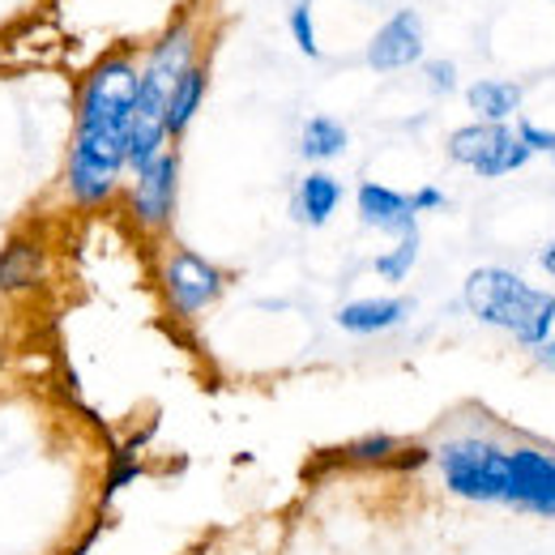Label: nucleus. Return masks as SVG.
Here are the masks:
<instances>
[{"label": "nucleus", "mask_w": 555, "mask_h": 555, "mask_svg": "<svg viewBox=\"0 0 555 555\" xmlns=\"http://www.w3.org/2000/svg\"><path fill=\"white\" fill-rule=\"evenodd\" d=\"M141 73L125 56H107L86 73L77 99V138L65 167V189L73 206H103L112 202L120 176L129 171V133L138 107Z\"/></svg>", "instance_id": "nucleus-1"}, {"label": "nucleus", "mask_w": 555, "mask_h": 555, "mask_svg": "<svg viewBox=\"0 0 555 555\" xmlns=\"http://www.w3.org/2000/svg\"><path fill=\"white\" fill-rule=\"evenodd\" d=\"M470 317H479L491 330H504L513 343L521 347H543L552 338L555 325V295L530 286L521 274L500 270V266H483L466 278L462 291Z\"/></svg>", "instance_id": "nucleus-2"}, {"label": "nucleus", "mask_w": 555, "mask_h": 555, "mask_svg": "<svg viewBox=\"0 0 555 555\" xmlns=\"http://www.w3.org/2000/svg\"><path fill=\"white\" fill-rule=\"evenodd\" d=\"M189 65H197L193 30L189 26H171L154 43V52H150L138 81V107H133V133H129V171L133 176L167 150V141H171L167 138V103H171V90H176V81L184 77Z\"/></svg>", "instance_id": "nucleus-3"}, {"label": "nucleus", "mask_w": 555, "mask_h": 555, "mask_svg": "<svg viewBox=\"0 0 555 555\" xmlns=\"http://www.w3.org/2000/svg\"><path fill=\"white\" fill-rule=\"evenodd\" d=\"M436 470L457 500L504 504L508 491V449L487 436H453L436 449Z\"/></svg>", "instance_id": "nucleus-4"}, {"label": "nucleus", "mask_w": 555, "mask_h": 555, "mask_svg": "<svg viewBox=\"0 0 555 555\" xmlns=\"http://www.w3.org/2000/svg\"><path fill=\"white\" fill-rule=\"evenodd\" d=\"M449 158L470 167L475 176L483 180H500V176H513L521 171L534 154L517 141V133L508 125H462L453 138H449Z\"/></svg>", "instance_id": "nucleus-5"}, {"label": "nucleus", "mask_w": 555, "mask_h": 555, "mask_svg": "<svg viewBox=\"0 0 555 555\" xmlns=\"http://www.w3.org/2000/svg\"><path fill=\"white\" fill-rule=\"evenodd\" d=\"M222 286H227L222 270H218L214 261H206L202 253H193V248H176V253L163 261V295H167V304H171L180 317L206 312L209 304H218Z\"/></svg>", "instance_id": "nucleus-6"}, {"label": "nucleus", "mask_w": 555, "mask_h": 555, "mask_svg": "<svg viewBox=\"0 0 555 555\" xmlns=\"http://www.w3.org/2000/svg\"><path fill=\"white\" fill-rule=\"evenodd\" d=\"M508 508L534 513V517H555V453L539 444H517L508 449Z\"/></svg>", "instance_id": "nucleus-7"}, {"label": "nucleus", "mask_w": 555, "mask_h": 555, "mask_svg": "<svg viewBox=\"0 0 555 555\" xmlns=\"http://www.w3.org/2000/svg\"><path fill=\"white\" fill-rule=\"evenodd\" d=\"M176 193H180V158H176V150H163L150 167H141L133 176V189H129V209H133L138 227L163 231L171 222Z\"/></svg>", "instance_id": "nucleus-8"}, {"label": "nucleus", "mask_w": 555, "mask_h": 555, "mask_svg": "<svg viewBox=\"0 0 555 555\" xmlns=\"http://www.w3.org/2000/svg\"><path fill=\"white\" fill-rule=\"evenodd\" d=\"M423 61V22H418L415 9H402L393 13L367 43V65L376 73H398L411 69Z\"/></svg>", "instance_id": "nucleus-9"}, {"label": "nucleus", "mask_w": 555, "mask_h": 555, "mask_svg": "<svg viewBox=\"0 0 555 555\" xmlns=\"http://www.w3.org/2000/svg\"><path fill=\"white\" fill-rule=\"evenodd\" d=\"M354 206H359V218L367 222V227H376V231H389V235H418V214L411 206V193H398V189H389V184H376V180H367V184H359V193H354Z\"/></svg>", "instance_id": "nucleus-10"}, {"label": "nucleus", "mask_w": 555, "mask_h": 555, "mask_svg": "<svg viewBox=\"0 0 555 555\" xmlns=\"http://www.w3.org/2000/svg\"><path fill=\"white\" fill-rule=\"evenodd\" d=\"M406 317H411V304L406 299L372 295V299H350V304L338 308V330H347L354 338H372V334L398 330Z\"/></svg>", "instance_id": "nucleus-11"}, {"label": "nucleus", "mask_w": 555, "mask_h": 555, "mask_svg": "<svg viewBox=\"0 0 555 555\" xmlns=\"http://www.w3.org/2000/svg\"><path fill=\"white\" fill-rule=\"evenodd\" d=\"M343 206V184L330 171H308L295 189V218L308 227H325Z\"/></svg>", "instance_id": "nucleus-12"}, {"label": "nucleus", "mask_w": 555, "mask_h": 555, "mask_svg": "<svg viewBox=\"0 0 555 555\" xmlns=\"http://www.w3.org/2000/svg\"><path fill=\"white\" fill-rule=\"evenodd\" d=\"M466 103L483 125H508V116H517V107H521V86H513V81H475L466 90Z\"/></svg>", "instance_id": "nucleus-13"}, {"label": "nucleus", "mask_w": 555, "mask_h": 555, "mask_svg": "<svg viewBox=\"0 0 555 555\" xmlns=\"http://www.w3.org/2000/svg\"><path fill=\"white\" fill-rule=\"evenodd\" d=\"M202 99H206V65H189L167 103V138H180L193 125V116L202 112Z\"/></svg>", "instance_id": "nucleus-14"}, {"label": "nucleus", "mask_w": 555, "mask_h": 555, "mask_svg": "<svg viewBox=\"0 0 555 555\" xmlns=\"http://www.w3.org/2000/svg\"><path fill=\"white\" fill-rule=\"evenodd\" d=\"M347 125L343 120H334V116H312L308 125H304V133H299V154L308 158V163H330V158H338L343 150H347Z\"/></svg>", "instance_id": "nucleus-15"}, {"label": "nucleus", "mask_w": 555, "mask_h": 555, "mask_svg": "<svg viewBox=\"0 0 555 555\" xmlns=\"http://www.w3.org/2000/svg\"><path fill=\"white\" fill-rule=\"evenodd\" d=\"M43 274V253L30 240H13L0 253V291H26L35 278Z\"/></svg>", "instance_id": "nucleus-16"}, {"label": "nucleus", "mask_w": 555, "mask_h": 555, "mask_svg": "<svg viewBox=\"0 0 555 555\" xmlns=\"http://www.w3.org/2000/svg\"><path fill=\"white\" fill-rule=\"evenodd\" d=\"M406 444L398 440V436H389V431H372V436H359V440H350L347 449L338 453L347 466H363V470H376V466H393V457L402 453Z\"/></svg>", "instance_id": "nucleus-17"}, {"label": "nucleus", "mask_w": 555, "mask_h": 555, "mask_svg": "<svg viewBox=\"0 0 555 555\" xmlns=\"http://www.w3.org/2000/svg\"><path fill=\"white\" fill-rule=\"evenodd\" d=\"M415 261H418V235H402L389 253H380L376 257V274L385 278V282H406L411 278V270H415Z\"/></svg>", "instance_id": "nucleus-18"}, {"label": "nucleus", "mask_w": 555, "mask_h": 555, "mask_svg": "<svg viewBox=\"0 0 555 555\" xmlns=\"http://www.w3.org/2000/svg\"><path fill=\"white\" fill-rule=\"evenodd\" d=\"M286 26H291V39L299 43V52H304L308 61H317V56H321V43H317V22H312V4H308V0H299V4L291 9Z\"/></svg>", "instance_id": "nucleus-19"}, {"label": "nucleus", "mask_w": 555, "mask_h": 555, "mask_svg": "<svg viewBox=\"0 0 555 555\" xmlns=\"http://www.w3.org/2000/svg\"><path fill=\"white\" fill-rule=\"evenodd\" d=\"M141 475V462L133 453H120L116 462H112V470H107V483H103V500H112L120 487H129L133 479Z\"/></svg>", "instance_id": "nucleus-20"}, {"label": "nucleus", "mask_w": 555, "mask_h": 555, "mask_svg": "<svg viewBox=\"0 0 555 555\" xmlns=\"http://www.w3.org/2000/svg\"><path fill=\"white\" fill-rule=\"evenodd\" d=\"M517 141L530 150V154H555V133L552 129H543V125H534V120H517Z\"/></svg>", "instance_id": "nucleus-21"}, {"label": "nucleus", "mask_w": 555, "mask_h": 555, "mask_svg": "<svg viewBox=\"0 0 555 555\" xmlns=\"http://www.w3.org/2000/svg\"><path fill=\"white\" fill-rule=\"evenodd\" d=\"M423 77H427V86H431L436 94L457 90V65H453V61H427V65H423Z\"/></svg>", "instance_id": "nucleus-22"}, {"label": "nucleus", "mask_w": 555, "mask_h": 555, "mask_svg": "<svg viewBox=\"0 0 555 555\" xmlns=\"http://www.w3.org/2000/svg\"><path fill=\"white\" fill-rule=\"evenodd\" d=\"M411 206H415V214H427V209H440L444 206V193L440 189H418V193H411Z\"/></svg>", "instance_id": "nucleus-23"}, {"label": "nucleus", "mask_w": 555, "mask_h": 555, "mask_svg": "<svg viewBox=\"0 0 555 555\" xmlns=\"http://www.w3.org/2000/svg\"><path fill=\"white\" fill-rule=\"evenodd\" d=\"M534 363L547 367V372H555V338H547L543 347H534Z\"/></svg>", "instance_id": "nucleus-24"}, {"label": "nucleus", "mask_w": 555, "mask_h": 555, "mask_svg": "<svg viewBox=\"0 0 555 555\" xmlns=\"http://www.w3.org/2000/svg\"><path fill=\"white\" fill-rule=\"evenodd\" d=\"M539 266H543V270L555 278V240L547 244V248H543V253H539Z\"/></svg>", "instance_id": "nucleus-25"}, {"label": "nucleus", "mask_w": 555, "mask_h": 555, "mask_svg": "<svg viewBox=\"0 0 555 555\" xmlns=\"http://www.w3.org/2000/svg\"><path fill=\"white\" fill-rule=\"evenodd\" d=\"M552 158H555V154H552Z\"/></svg>", "instance_id": "nucleus-26"}]
</instances>
